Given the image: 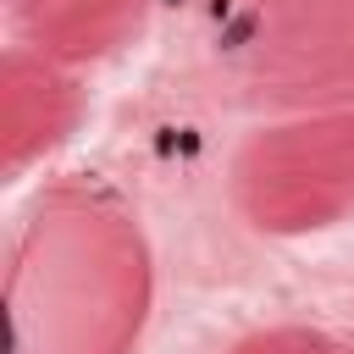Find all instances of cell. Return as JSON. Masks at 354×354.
<instances>
[{"label": "cell", "mask_w": 354, "mask_h": 354, "mask_svg": "<svg viewBox=\"0 0 354 354\" xmlns=\"http://www.w3.org/2000/svg\"><path fill=\"white\" fill-rule=\"evenodd\" d=\"M155 304V260L138 210L94 183H44L6 254L11 354H133Z\"/></svg>", "instance_id": "6da1fadb"}, {"label": "cell", "mask_w": 354, "mask_h": 354, "mask_svg": "<svg viewBox=\"0 0 354 354\" xmlns=\"http://www.w3.org/2000/svg\"><path fill=\"white\" fill-rule=\"evenodd\" d=\"M221 77L254 111L354 105V0H243L221 39Z\"/></svg>", "instance_id": "7a4b0ae2"}, {"label": "cell", "mask_w": 354, "mask_h": 354, "mask_svg": "<svg viewBox=\"0 0 354 354\" xmlns=\"http://www.w3.org/2000/svg\"><path fill=\"white\" fill-rule=\"evenodd\" d=\"M232 205L266 238H304L354 221V105L299 111L243 138Z\"/></svg>", "instance_id": "3957f363"}, {"label": "cell", "mask_w": 354, "mask_h": 354, "mask_svg": "<svg viewBox=\"0 0 354 354\" xmlns=\"http://www.w3.org/2000/svg\"><path fill=\"white\" fill-rule=\"evenodd\" d=\"M77 66L50 61L28 44H11L0 61V166L17 183L28 166L55 155L83 122Z\"/></svg>", "instance_id": "277c9868"}, {"label": "cell", "mask_w": 354, "mask_h": 354, "mask_svg": "<svg viewBox=\"0 0 354 354\" xmlns=\"http://www.w3.org/2000/svg\"><path fill=\"white\" fill-rule=\"evenodd\" d=\"M6 11L17 44L66 66H94L127 50L149 22V0H6Z\"/></svg>", "instance_id": "5b68a950"}, {"label": "cell", "mask_w": 354, "mask_h": 354, "mask_svg": "<svg viewBox=\"0 0 354 354\" xmlns=\"http://www.w3.org/2000/svg\"><path fill=\"white\" fill-rule=\"evenodd\" d=\"M232 354H348V348H343L337 337H326L321 326H293V321H282V326H260V332L238 337Z\"/></svg>", "instance_id": "8992f818"}]
</instances>
